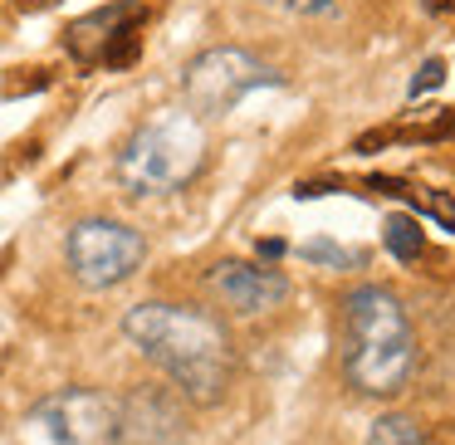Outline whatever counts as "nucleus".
I'll return each instance as SVG.
<instances>
[{
    "mask_svg": "<svg viewBox=\"0 0 455 445\" xmlns=\"http://www.w3.org/2000/svg\"><path fill=\"white\" fill-rule=\"evenodd\" d=\"M123 338L172 382V392L191 406H216L235 377V343L230 328L201 304H167L148 298L123 314Z\"/></svg>",
    "mask_w": 455,
    "mask_h": 445,
    "instance_id": "obj_1",
    "label": "nucleus"
},
{
    "mask_svg": "<svg viewBox=\"0 0 455 445\" xmlns=\"http://www.w3.org/2000/svg\"><path fill=\"white\" fill-rule=\"evenodd\" d=\"M416 372V328L402 298L382 284L343 294V377L357 396H402Z\"/></svg>",
    "mask_w": 455,
    "mask_h": 445,
    "instance_id": "obj_2",
    "label": "nucleus"
},
{
    "mask_svg": "<svg viewBox=\"0 0 455 445\" xmlns=\"http://www.w3.org/2000/svg\"><path fill=\"white\" fill-rule=\"evenodd\" d=\"M206 167V128L191 113H157L118 152V187L128 196H172Z\"/></svg>",
    "mask_w": 455,
    "mask_h": 445,
    "instance_id": "obj_3",
    "label": "nucleus"
},
{
    "mask_svg": "<svg viewBox=\"0 0 455 445\" xmlns=\"http://www.w3.org/2000/svg\"><path fill=\"white\" fill-rule=\"evenodd\" d=\"M284 74L259 64L255 54L235 50V44H216V50H201L196 60L181 69V99H187L191 118H226L245 93L255 89H284Z\"/></svg>",
    "mask_w": 455,
    "mask_h": 445,
    "instance_id": "obj_4",
    "label": "nucleus"
},
{
    "mask_svg": "<svg viewBox=\"0 0 455 445\" xmlns=\"http://www.w3.org/2000/svg\"><path fill=\"white\" fill-rule=\"evenodd\" d=\"M64 259H69L74 279L84 289H113L123 279H132L148 259V240L142 230L123 226L113 216H89L69 230L64 240Z\"/></svg>",
    "mask_w": 455,
    "mask_h": 445,
    "instance_id": "obj_5",
    "label": "nucleus"
},
{
    "mask_svg": "<svg viewBox=\"0 0 455 445\" xmlns=\"http://www.w3.org/2000/svg\"><path fill=\"white\" fill-rule=\"evenodd\" d=\"M35 425L50 431L54 445H123L118 396L99 386H64L35 406Z\"/></svg>",
    "mask_w": 455,
    "mask_h": 445,
    "instance_id": "obj_6",
    "label": "nucleus"
},
{
    "mask_svg": "<svg viewBox=\"0 0 455 445\" xmlns=\"http://www.w3.org/2000/svg\"><path fill=\"white\" fill-rule=\"evenodd\" d=\"M142 5L138 0H113V5H103V11L84 15V20H74L69 30H64V44H69V54L79 64H103V69H123V64L138 60V25H142Z\"/></svg>",
    "mask_w": 455,
    "mask_h": 445,
    "instance_id": "obj_7",
    "label": "nucleus"
},
{
    "mask_svg": "<svg viewBox=\"0 0 455 445\" xmlns=\"http://www.w3.org/2000/svg\"><path fill=\"white\" fill-rule=\"evenodd\" d=\"M206 289L240 318L269 314L289 298V274L275 265H245V259H220L206 269Z\"/></svg>",
    "mask_w": 455,
    "mask_h": 445,
    "instance_id": "obj_8",
    "label": "nucleus"
},
{
    "mask_svg": "<svg viewBox=\"0 0 455 445\" xmlns=\"http://www.w3.org/2000/svg\"><path fill=\"white\" fill-rule=\"evenodd\" d=\"M123 421V445H181L187 435V416H181V396L172 386H138L118 401Z\"/></svg>",
    "mask_w": 455,
    "mask_h": 445,
    "instance_id": "obj_9",
    "label": "nucleus"
},
{
    "mask_svg": "<svg viewBox=\"0 0 455 445\" xmlns=\"http://www.w3.org/2000/svg\"><path fill=\"white\" fill-rule=\"evenodd\" d=\"M372 191H382V196H396V201H406V206H416V211H426L431 220H441L445 230H455V201L445 196V191H431V187H411V181H402V177H372L367 181Z\"/></svg>",
    "mask_w": 455,
    "mask_h": 445,
    "instance_id": "obj_10",
    "label": "nucleus"
},
{
    "mask_svg": "<svg viewBox=\"0 0 455 445\" xmlns=\"http://www.w3.org/2000/svg\"><path fill=\"white\" fill-rule=\"evenodd\" d=\"M367 445H435V441L411 421V416L392 411V416H377V421L367 425Z\"/></svg>",
    "mask_w": 455,
    "mask_h": 445,
    "instance_id": "obj_11",
    "label": "nucleus"
},
{
    "mask_svg": "<svg viewBox=\"0 0 455 445\" xmlns=\"http://www.w3.org/2000/svg\"><path fill=\"white\" fill-rule=\"evenodd\" d=\"M382 240H387V250H392L402 265H411V259L426 250V235H421V220L416 216H387Z\"/></svg>",
    "mask_w": 455,
    "mask_h": 445,
    "instance_id": "obj_12",
    "label": "nucleus"
},
{
    "mask_svg": "<svg viewBox=\"0 0 455 445\" xmlns=\"http://www.w3.org/2000/svg\"><path fill=\"white\" fill-rule=\"evenodd\" d=\"M299 259H304V265H323V269H353L357 265L353 250L333 245V240H304V245H299Z\"/></svg>",
    "mask_w": 455,
    "mask_h": 445,
    "instance_id": "obj_13",
    "label": "nucleus"
},
{
    "mask_svg": "<svg viewBox=\"0 0 455 445\" xmlns=\"http://www.w3.org/2000/svg\"><path fill=\"white\" fill-rule=\"evenodd\" d=\"M269 5H279L289 15H314V20H323V15H338L343 0H269Z\"/></svg>",
    "mask_w": 455,
    "mask_h": 445,
    "instance_id": "obj_14",
    "label": "nucleus"
},
{
    "mask_svg": "<svg viewBox=\"0 0 455 445\" xmlns=\"http://www.w3.org/2000/svg\"><path fill=\"white\" fill-rule=\"evenodd\" d=\"M441 83H445V64H441V60H426L421 69H416V79H411V99H421V93L441 89Z\"/></svg>",
    "mask_w": 455,
    "mask_h": 445,
    "instance_id": "obj_15",
    "label": "nucleus"
},
{
    "mask_svg": "<svg viewBox=\"0 0 455 445\" xmlns=\"http://www.w3.org/2000/svg\"><path fill=\"white\" fill-rule=\"evenodd\" d=\"M259 255L275 259V255H284V245H279V240H265V245H259Z\"/></svg>",
    "mask_w": 455,
    "mask_h": 445,
    "instance_id": "obj_16",
    "label": "nucleus"
}]
</instances>
